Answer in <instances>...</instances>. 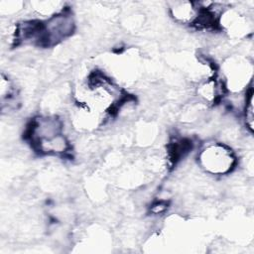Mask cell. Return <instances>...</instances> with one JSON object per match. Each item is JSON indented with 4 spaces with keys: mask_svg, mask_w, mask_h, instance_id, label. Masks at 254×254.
I'll return each instance as SVG.
<instances>
[{
    "mask_svg": "<svg viewBox=\"0 0 254 254\" xmlns=\"http://www.w3.org/2000/svg\"><path fill=\"white\" fill-rule=\"evenodd\" d=\"M62 131V121L57 117H36L27 128V138L40 153L63 154L67 151L68 142Z\"/></svg>",
    "mask_w": 254,
    "mask_h": 254,
    "instance_id": "obj_1",
    "label": "cell"
},
{
    "mask_svg": "<svg viewBox=\"0 0 254 254\" xmlns=\"http://www.w3.org/2000/svg\"><path fill=\"white\" fill-rule=\"evenodd\" d=\"M200 167L211 175H225L234 169L236 158L231 149L221 143L206 145L198 155Z\"/></svg>",
    "mask_w": 254,
    "mask_h": 254,
    "instance_id": "obj_2",
    "label": "cell"
},
{
    "mask_svg": "<svg viewBox=\"0 0 254 254\" xmlns=\"http://www.w3.org/2000/svg\"><path fill=\"white\" fill-rule=\"evenodd\" d=\"M170 14L176 22L184 25H198L202 5L198 2L175 1L170 3Z\"/></svg>",
    "mask_w": 254,
    "mask_h": 254,
    "instance_id": "obj_3",
    "label": "cell"
},
{
    "mask_svg": "<svg viewBox=\"0 0 254 254\" xmlns=\"http://www.w3.org/2000/svg\"><path fill=\"white\" fill-rule=\"evenodd\" d=\"M0 92H1V99L2 101L7 100L8 102H10L13 98H14V94H15V89L14 86L11 82V80L5 75V74H1V83H0Z\"/></svg>",
    "mask_w": 254,
    "mask_h": 254,
    "instance_id": "obj_4",
    "label": "cell"
},
{
    "mask_svg": "<svg viewBox=\"0 0 254 254\" xmlns=\"http://www.w3.org/2000/svg\"><path fill=\"white\" fill-rule=\"evenodd\" d=\"M245 118H246V125L249 130L253 131V90L252 87L249 88V91L246 95L245 101Z\"/></svg>",
    "mask_w": 254,
    "mask_h": 254,
    "instance_id": "obj_5",
    "label": "cell"
}]
</instances>
